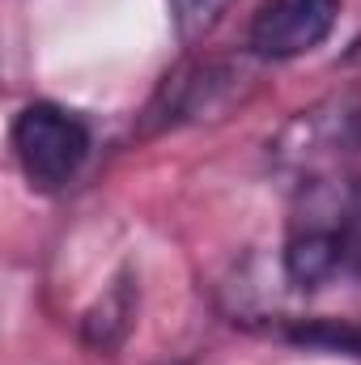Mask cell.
Listing matches in <instances>:
<instances>
[{
    "label": "cell",
    "instance_id": "cell-2",
    "mask_svg": "<svg viewBox=\"0 0 361 365\" xmlns=\"http://www.w3.org/2000/svg\"><path fill=\"white\" fill-rule=\"evenodd\" d=\"M9 145H13V158L30 187L60 191L81 175V166L90 158V128L81 115H73L56 102H30L17 110Z\"/></svg>",
    "mask_w": 361,
    "mask_h": 365
},
{
    "label": "cell",
    "instance_id": "cell-3",
    "mask_svg": "<svg viewBox=\"0 0 361 365\" xmlns=\"http://www.w3.org/2000/svg\"><path fill=\"white\" fill-rule=\"evenodd\" d=\"M340 0H264L247 26V47L260 60H298L327 43Z\"/></svg>",
    "mask_w": 361,
    "mask_h": 365
},
{
    "label": "cell",
    "instance_id": "cell-1",
    "mask_svg": "<svg viewBox=\"0 0 361 365\" xmlns=\"http://www.w3.org/2000/svg\"><path fill=\"white\" fill-rule=\"evenodd\" d=\"M285 272L298 289L361 280V93L298 119Z\"/></svg>",
    "mask_w": 361,
    "mask_h": 365
},
{
    "label": "cell",
    "instance_id": "cell-4",
    "mask_svg": "<svg viewBox=\"0 0 361 365\" xmlns=\"http://www.w3.org/2000/svg\"><path fill=\"white\" fill-rule=\"evenodd\" d=\"M230 4H234V0H175L179 34L183 38H200V34H208V30L221 21V13H225Z\"/></svg>",
    "mask_w": 361,
    "mask_h": 365
}]
</instances>
